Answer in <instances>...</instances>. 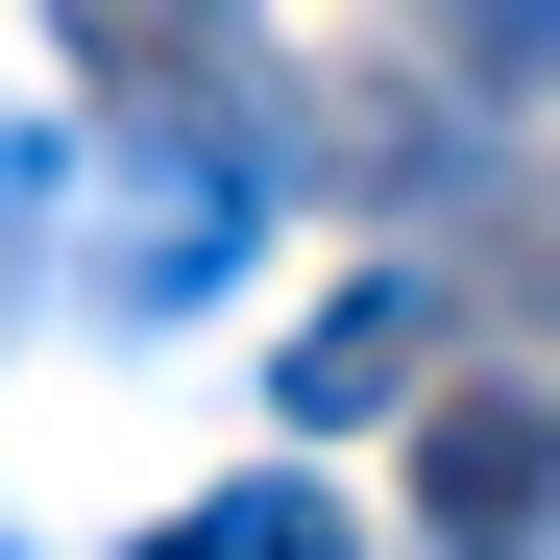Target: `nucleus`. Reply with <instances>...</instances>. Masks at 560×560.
I'll use <instances>...</instances> for the list:
<instances>
[{"mask_svg": "<svg viewBox=\"0 0 560 560\" xmlns=\"http://www.w3.org/2000/svg\"><path fill=\"white\" fill-rule=\"evenodd\" d=\"M268 196H293V147H268V98L220 73V98H171V122H122V147H98V220H73V293H98V317H196L220 268L268 244Z\"/></svg>", "mask_w": 560, "mask_h": 560, "instance_id": "nucleus-1", "label": "nucleus"}, {"mask_svg": "<svg viewBox=\"0 0 560 560\" xmlns=\"http://www.w3.org/2000/svg\"><path fill=\"white\" fill-rule=\"evenodd\" d=\"M536 512H560V415L512 390V365L439 390L415 415V560H536Z\"/></svg>", "mask_w": 560, "mask_h": 560, "instance_id": "nucleus-2", "label": "nucleus"}, {"mask_svg": "<svg viewBox=\"0 0 560 560\" xmlns=\"http://www.w3.org/2000/svg\"><path fill=\"white\" fill-rule=\"evenodd\" d=\"M439 390V268H365V293H317V341H293V415L341 439V415H415Z\"/></svg>", "mask_w": 560, "mask_h": 560, "instance_id": "nucleus-3", "label": "nucleus"}, {"mask_svg": "<svg viewBox=\"0 0 560 560\" xmlns=\"http://www.w3.org/2000/svg\"><path fill=\"white\" fill-rule=\"evenodd\" d=\"M147 560H365V536H341L317 488H220V512H171Z\"/></svg>", "mask_w": 560, "mask_h": 560, "instance_id": "nucleus-4", "label": "nucleus"}, {"mask_svg": "<svg viewBox=\"0 0 560 560\" xmlns=\"http://www.w3.org/2000/svg\"><path fill=\"white\" fill-rule=\"evenodd\" d=\"M49 196H73V147H49V122H0V317H25V268H49Z\"/></svg>", "mask_w": 560, "mask_h": 560, "instance_id": "nucleus-5", "label": "nucleus"}, {"mask_svg": "<svg viewBox=\"0 0 560 560\" xmlns=\"http://www.w3.org/2000/svg\"><path fill=\"white\" fill-rule=\"evenodd\" d=\"M463 98H488V122H536V0H463Z\"/></svg>", "mask_w": 560, "mask_h": 560, "instance_id": "nucleus-6", "label": "nucleus"}]
</instances>
